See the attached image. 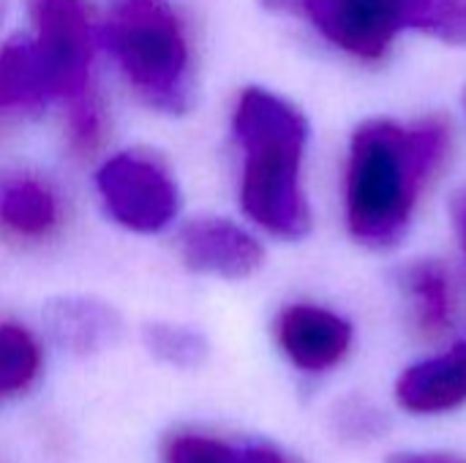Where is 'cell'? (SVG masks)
Returning a JSON list of instances; mask_svg holds the SVG:
<instances>
[{"instance_id": "obj_1", "label": "cell", "mask_w": 466, "mask_h": 463, "mask_svg": "<svg viewBox=\"0 0 466 463\" xmlns=\"http://www.w3.org/2000/svg\"><path fill=\"white\" fill-rule=\"evenodd\" d=\"M232 128L246 156L240 183L246 216L276 237H306L311 229V210L300 186L306 117L276 93L248 87L235 106Z\"/></svg>"}, {"instance_id": "obj_2", "label": "cell", "mask_w": 466, "mask_h": 463, "mask_svg": "<svg viewBox=\"0 0 466 463\" xmlns=\"http://www.w3.org/2000/svg\"><path fill=\"white\" fill-rule=\"evenodd\" d=\"M426 180L431 177L418 158L410 128L393 120L358 126L347 169V224L355 240L371 248L396 246Z\"/></svg>"}, {"instance_id": "obj_3", "label": "cell", "mask_w": 466, "mask_h": 463, "mask_svg": "<svg viewBox=\"0 0 466 463\" xmlns=\"http://www.w3.org/2000/svg\"><path fill=\"white\" fill-rule=\"evenodd\" d=\"M106 38L147 104L164 112L188 106V44L167 0H115Z\"/></svg>"}, {"instance_id": "obj_4", "label": "cell", "mask_w": 466, "mask_h": 463, "mask_svg": "<svg viewBox=\"0 0 466 463\" xmlns=\"http://www.w3.org/2000/svg\"><path fill=\"white\" fill-rule=\"evenodd\" d=\"M98 196L106 213L126 229L139 235L161 232L180 207L172 175L147 156L117 153L96 175Z\"/></svg>"}, {"instance_id": "obj_5", "label": "cell", "mask_w": 466, "mask_h": 463, "mask_svg": "<svg viewBox=\"0 0 466 463\" xmlns=\"http://www.w3.org/2000/svg\"><path fill=\"white\" fill-rule=\"evenodd\" d=\"M27 8L52 98H63L74 106L96 96L90 87L93 27L82 0H27Z\"/></svg>"}, {"instance_id": "obj_6", "label": "cell", "mask_w": 466, "mask_h": 463, "mask_svg": "<svg viewBox=\"0 0 466 463\" xmlns=\"http://www.w3.org/2000/svg\"><path fill=\"white\" fill-rule=\"evenodd\" d=\"M418 5L420 0H309L306 16L339 49L374 60L412 25Z\"/></svg>"}, {"instance_id": "obj_7", "label": "cell", "mask_w": 466, "mask_h": 463, "mask_svg": "<svg viewBox=\"0 0 466 463\" xmlns=\"http://www.w3.org/2000/svg\"><path fill=\"white\" fill-rule=\"evenodd\" d=\"M177 251L188 270L227 281L248 278L265 262L259 240L227 218H197L186 224Z\"/></svg>"}, {"instance_id": "obj_8", "label": "cell", "mask_w": 466, "mask_h": 463, "mask_svg": "<svg viewBox=\"0 0 466 463\" xmlns=\"http://www.w3.org/2000/svg\"><path fill=\"white\" fill-rule=\"evenodd\" d=\"M284 355L300 371H328L344 360L352 327L339 314L319 306H289L276 327Z\"/></svg>"}, {"instance_id": "obj_9", "label": "cell", "mask_w": 466, "mask_h": 463, "mask_svg": "<svg viewBox=\"0 0 466 463\" xmlns=\"http://www.w3.org/2000/svg\"><path fill=\"white\" fill-rule=\"evenodd\" d=\"M396 401L412 415H442L466 401V344L407 368L396 382Z\"/></svg>"}, {"instance_id": "obj_10", "label": "cell", "mask_w": 466, "mask_h": 463, "mask_svg": "<svg viewBox=\"0 0 466 463\" xmlns=\"http://www.w3.org/2000/svg\"><path fill=\"white\" fill-rule=\"evenodd\" d=\"M52 341L71 355H93L123 336L120 314L96 297H55L44 308Z\"/></svg>"}, {"instance_id": "obj_11", "label": "cell", "mask_w": 466, "mask_h": 463, "mask_svg": "<svg viewBox=\"0 0 466 463\" xmlns=\"http://www.w3.org/2000/svg\"><path fill=\"white\" fill-rule=\"evenodd\" d=\"M52 98L35 38L14 35L0 46V109H25Z\"/></svg>"}, {"instance_id": "obj_12", "label": "cell", "mask_w": 466, "mask_h": 463, "mask_svg": "<svg viewBox=\"0 0 466 463\" xmlns=\"http://www.w3.org/2000/svg\"><path fill=\"white\" fill-rule=\"evenodd\" d=\"M401 284L412 300L418 327L429 336L445 333L453 322V284L448 270L434 259H420L401 273Z\"/></svg>"}, {"instance_id": "obj_13", "label": "cell", "mask_w": 466, "mask_h": 463, "mask_svg": "<svg viewBox=\"0 0 466 463\" xmlns=\"http://www.w3.org/2000/svg\"><path fill=\"white\" fill-rule=\"evenodd\" d=\"M57 221V202L52 191L35 177L0 180V224L16 235L38 237Z\"/></svg>"}, {"instance_id": "obj_14", "label": "cell", "mask_w": 466, "mask_h": 463, "mask_svg": "<svg viewBox=\"0 0 466 463\" xmlns=\"http://www.w3.org/2000/svg\"><path fill=\"white\" fill-rule=\"evenodd\" d=\"M41 368V352L33 336L19 325H0V396L25 390Z\"/></svg>"}, {"instance_id": "obj_15", "label": "cell", "mask_w": 466, "mask_h": 463, "mask_svg": "<svg viewBox=\"0 0 466 463\" xmlns=\"http://www.w3.org/2000/svg\"><path fill=\"white\" fill-rule=\"evenodd\" d=\"M142 338L153 357L177 368H197L208 360V352H210L208 341L197 330L183 327V325L150 322L145 325Z\"/></svg>"}, {"instance_id": "obj_16", "label": "cell", "mask_w": 466, "mask_h": 463, "mask_svg": "<svg viewBox=\"0 0 466 463\" xmlns=\"http://www.w3.org/2000/svg\"><path fill=\"white\" fill-rule=\"evenodd\" d=\"M448 44H466V0H420L412 25Z\"/></svg>"}, {"instance_id": "obj_17", "label": "cell", "mask_w": 466, "mask_h": 463, "mask_svg": "<svg viewBox=\"0 0 466 463\" xmlns=\"http://www.w3.org/2000/svg\"><path fill=\"white\" fill-rule=\"evenodd\" d=\"M167 463H238V456L224 442L183 434L167 448Z\"/></svg>"}, {"instance_id": "obj_18", "label": "cell", "mask_w": 466, "mask_h": 463, "mask_svg": "<svg viewBox=\"0 0 466 463\" xmlns=\"http://www.w3.org/2000/svg\"><path fill=\"white\" fill-rule=\"evenodd\" d=\"M451 213H453V221H456V232H459V240H461V248H464L466 257V183L453 194V202H451Z\"/></svg>"}, {"instance_id": "obj_19", "label": "cell", "mask_w": 466, "mask_h": 463, "mask_svg": "<svg viewBox=\"0 0 466 463\" xmlns=\"http://www.w3.org/2000/svg\"><path fill=\"white\" fill-rule=\"evenodd\" d=\"M238 463H289L279 450H273V448H262V445H257V448H248Z\"/></svg>"}, {"instance_id": "obj_20", "label": "cell", "mask_w": 466, "mask_h": 463, "mask_svg": "<svg viewBox=\"0 0 466 463\" xmlns=\"http://www.w3.org/2000/svg\"><path fill=\"white\" fill-rule=\"evenodd\" d=\"M388 463H464L451 456H440V453H396L390 456Z\"/></svg>"}, {"instance_id": "obj_21", "label": "cell", "mask_w": 466, "mask_h": 463, "mask_svg": "<svg viewBox=\"0 0 466 463\" xmlns=\"http://www.w3.org/2000/svg\"><path fill=\"white\" fill-rule=\"evenodd\" d=\"M265 8L270 11H298V14H306V3L309 0H259Z\"/></svg>"}]
</instances>
